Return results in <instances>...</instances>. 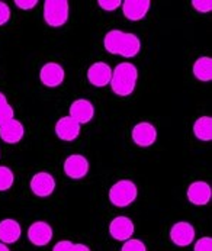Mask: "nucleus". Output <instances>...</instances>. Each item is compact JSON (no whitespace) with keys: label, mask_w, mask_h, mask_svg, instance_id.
<instances>
[{"label":"nucleus","mask_w":212,"mask_h":251,"mask_svg":"<svg viewBox=\"0 0 212 251\" xmlns=\"http://www.w3.org/2000/svg\"><path fill=\"white\" fill-rule=\"evenodd\" d=\"M104 48L112 55L134 58L141 51V39L132 32L110 29L104 36Z\"/></svg>","instance_id":"nucleus-1"},{"label":"nucleus","mask_w":212,"mask_h":251,"mask_svg":"<svg viewBox=\"0 0 212 251\" xmlns=\"http://www.w3.org/2000/svg\"><path fill=\"white\" fill-rule=\"evenodd\" d=\"M138 77H140V73L135 64L130 61H122L116 64V67L113 69L109 86L116 96L128 98L134 93Z\"/></svg>","instance_id":"nucleus-2"},{"label":"nucleus","mask_w":212,"mask_h":251,"mask_svg":"<svg viewBox=\"0 0 212 251\" xmlns=\"http://www.w3.org/2000/svg\"><path fill=\"white\" fill-rule=\"evenodd\" d=\"M109 202L116 208H128L138 198V187L130 179H121L113 183L107 192Z\"/></svg>","instance_id":"nucleus-3"},{"label":"nucleus","mask_w":212,"mask_h":251,"mask_svg":"<svg viewBox=\"0 0 212 251\" xmlns=\"http://www.w3.org/2000/svg\"><path fill=\"white\" fill-rule=\"evenodd\" d=\"M44 22L50 28H61L69 22L70 4L67 0H45L42 6Z\"/></svg>","instance_id":"nucleus-4"},{"label":"nucleus","mask_w":212,"mask_h":251,"mask_svg":"<svg viewBox=\"0 0 212 251\" xmlns=\"http://www.w3.org/2000/svg\"><path fill=\"white\" fill-rule=\"evenodd\" d=\"M157 137H159L157 128L148 121H141V122L135 124L131 131L132 143L140 148H148V147L154 145L157 141Z\"/></svg>","instance_id":"nucleus-5"},{"label":"nucleus","mask_w":212,"mask_h":251,"mask_svg":"<svg viewBox=\"0 0 212 251\" xmlns=\"http://www.w3.org/2000/svg\"><path fill=\"white\" fill-rule=\"evenodd\" d=\"M107 231H109L110 238H113L115 241L125 243L127 240L132 238V235L135 232V225H134L131 218L125 215H119L115 216L109 222Z\"/></svg>","instance_id":"nucleus-6"},{"label":"nucleus","mask_w":212,"mask_h":251,"mask_svg":"<svg viewBox=\"0 0 212 251\" xmlns=\"http://www.w3.org/2000/svg\"><path fill=\"white\" fill-rule=\"evenodd\" d=\"M90 164L83 154H71L63 163V172L71 180H81L89 175Z\"/></svg>","instance_id":"nucleus-7"},{"label":"nucleus","mask_w":212,"mask_h":251,"mask_svg":"<svg viewBox=\"0 0 212 251\" xmlns=\"http://www.w3.org/2000/svg\"><path fill=\"white\" fill-rule=\"evenodd\" d=\"M64 78H66V70L60 63L48 61L39 70V80L48 89L60 87L64 83Z\"/></svg>","instance_id":"nucleus-8"},{"label":"nucleus","mask_w":212,"mask_h":251,"mask_svg":"<svg viewBox=\"0 0 212 251\" xmlns=\"http://www.w3.org/2000/svg\"><path fill=\"white\" fill-rule=\"evenodd\" d=\"M26 237L29 243L35 247H45L53 241L54 229L53 226L45 221H35L28 226Z\"/></svg>","instance_id":"nucleus-9"},{"label":"nucleus","mask_w":212,"mask_h":251,"mask_svg":"<svg viewBox=\"0 0 212 251\" xmlns=\"http://www.w3.org/2000/svg\"><path fill=\"white\" fill-rule=\"evenodd\" d=\"M169 237H170V241L177 247H189L190 244L195 243L196 231L190 222L179 221L176 224H173V226L170 228Z\"/></svg>","instance_id":"nucleus-10"},{"label":"nucleus","mask_w":212,"mask_h":251,"mask_svg":"<svg viewBox=\"0 0 212 251\" xmlns=\"http://www.w3.org/2000/svg\"><path fill=\"white\" fill-rule=\"evenodd\" d=\"M186 198L189 203L195 206H205L211 202L212 187L208 181L204 180H195L192 181L186 189Z\"/></svg>","instance_id":"nucleus-11"},{"label":"nucleus","mask_w":212,"mask_h":251,"mask_svg":"<svg viewBox=\"0 0 212 251\" xmlns=\"http://www.w3.org/2000/svg\"><path fill=\"white\" fill-rule=\"evenodd\" d=\"M31 192L38 198H48L55 192L57 181L55 177L48 172H38L29 181Z\"/></svg>","instance_id":"nucleus-12"},{"label":"nucleus","mask_w":212,"mask_h":251,"mask_svg":"<svg viewBox=\"0 0 212 251\" xmlns=\"http://www.w3.org/2000/svg\"><path fill=\"white\" fill-rule=\"evenodd\" d=\"M112 72L113 69L105 63V61H96L93 63L86 73L87 81L98 89H102L110 84V78H112Z\"/></svg>","instance_id":"nucleus-13"},{"label":"nucleus","mask_w":212,"mask_h":251,"mask_svg":"<svg viewBox=\"0 0 212 251\" xmlns=\"http://www.w3.org/2000/svg\"><path fill=\"white\" fill-rule=\"evenodd\" d=\"M95 113H96L95 105L89 99H84V98L73 100L69 108V116H71L80 125H86L92 122L95 118Z\"/></svg>","instance_id":"nucleus-14"},{"label":"nucleus","mask_w":212,"mask_h":251,"mask_svg":"<svg viewBox=\"0 0 212 251\" xmlns=\"http://www.w3.org/2000/svg\"><path fill=\"white\" fill-rule=\"evenodd\" d=\"M80 131H81V125L77 124L71 116L66 115V116H61L57 122H55V126H54V132L55 135L61 140V141H66V143H71L74 140L79 138L80 135Z\"/></svg>","instance_id":"nucleus-15"},{"label":"nucleus","mask_w":212,"mask_h":251,"mask_svg":"<svg viewBox=\"0 0 212 251\" xmlns=\"http://www.w3.org/2000/svg\"><path fill=\"white\" fill-rule=\"evenodd\" d=\"M121 9H122L124 16L128 21L140 22L148 15L151 9V1L150 0H125L122 1Z\"/></svg>","instance_id":"nucleus-16"},{"label":"nucleus","mask_w":212,"mask_h":251,"mask_svg":"<svg viewBox=\"0 0 212 251\" xmlns=\"http://www.w3.org/2000/svg\"><path fill=\"white\" fill-rule=\"evenodd\" d=\"M24 137H25V126L16 118L10 119L7 124L0 126V140L3 143L15 145V144L21 143L24 140Z\"/></svg>","instance_id":"nucleus-17"},{"label":"nucleus","mask_w":212,"mask_h":251,"mask_svg":"<svg viewBox=\"0 0 212 251\" xmlns=\"http://www.w3.org/2000/svg\"><path fill=\"white\" fill-rule=\"evenodd\" d=\"M22 237V226L16 219L6 218L0 221V243L10 246L21 240Z\"/></svg>","instance_id":"nucleus-18"},{"label":"nucleus","mask_w":212,"mask_h":251,"mask_svg":"<svg viewBox=\"0 0 212 251\" xmlns=\"http://www.w3.org/2000/svg\"><path fill=\"white\" fill-rule=\"evenodd\" d=\"M193 135L196 140L202 141V143H211L212 141V118L208 115H204L201 118H198L193 122L192 126Z\"/></svg>","instance_id":"nucleus-19"},{"label":"nucleus","mask_w":212,"mask_h":251,"mask_svg":"<svg viewBox=\"0 0 212 251\" xmlns=\"http://www.w3.org/2000/svg\"><path fill=\"white\" fill-rule=\"evenodd\" d=\"M192 73L196 80L202 83H208L212 80V58L211 57H199L193 66H192Z\"/></svg>","instance_id":"nucleus-20"},{"label":"nucleus","mask_w":212,"mask_h":251,"mask_svg":"<svg viewBox=\"0 0 212 251\" xmlns=\"http://www.w3.org/2000/svg\"><path fill=\"white\" fill-rule=\"evenodd\" d=\"M15 184V173L7 166H0V192H7Z\"/></svg>","instance_id":"nucleus-21"},{"label":"nucleus","mask_w":212,"mask_h":251,"mask_svg":"<svg viewBox=\"0 0 212 251\" xmlns=\"http://www.w3.org/2000/svg\"><path fill=\"white\" fill-rule=\"evenodd\" d=\"M121 251H147V246L140 238H130L122 244Z\"/></svg>","instance_id":"nucleus-22"},{"label":"nucleus","mask_w":212,"mask_h":251,"mask_svg":"<svg viewBox=\"0 0 212 251\" xmlns=\"http://www.w3.org/2000/svg\"><path fill=\"white\" fill-rule=\"evenodd\" d=\"M193 251H212V238L204 235L193 243Z\"/></svg>","instance_id":"nucleus-23"},{"label":"nucleus","mask_w":212,"mask_h":251,"mask_svg":"<svg viewBox=\"0 0 212 251\" xmlns=\"http://www.w3.org/2000/svg\"><path fill=\"white\" fill-rule=\"evenodd\" d=\"M13 118H15V110H13L10 103H7L4 106H0V126L7 124Z\"/></svg>","instance_id":"nucleus-24"},{"label":"nucleus","mask_w":212,"mask_h":251,"mask_svg":"<svg viewBox=\"0 0 212 251\" xmlns=\"http://www.w3.org/2000/svg\"><path fill=\"white\" fill-rule=\"evenodd\" d=\"M192 6L196 12L201 13H210L212 10L211 0H192Z\"/></svg>","instance_id":"nucleus-25"},{"label":"nucleus","mask_w":212,"mask_h":251,"mask_svg":"<svg viewBox=\"0 0 212 251\" xmlns=\"http://www.w3.org/2000/svg\"><path fill=\"white\" fill-rule=\"evenodd\" d=\"M98 4L105 12H113V10H116V9H119L122 6V1L121 0H99Z\"/></svg>","instance_id":"nucleus-26"},{"label":"nucleus","mask_w":212,"mask_h":251,"mask_svg":"<svg viewBox=\"0 0 212 251\" xmlns=\"http://www.w3.org/2000/svg\"><path fill=\"white\" fill-rule=\"evenodd\" d=\"M10 6L6 1L0 0V26L6 25L10 21Z\"/></svg>","instance_id":"nucleus-27"},{"label":"nucleus","mask_w":212,"mask_h":251,"mask_svg":"<svg viewBox=\"0 0 212 251\" xmlns=\"http://www.w3.org/2000/svg\"><path fill=\"white\" fill-rule=\"evenodd\" d=\"M38 0H15V6L21 10H31L36 7Z\"/></svg>","instance_id":"nucleus-28"},{"label":"nucleus","mask_w":212,"mask_h":251,"mask_svg":"<svg viewBox=\"0 0 212 251\" xmlns=\"http://www.w3.org/2000/svg\"><path fill=\"white\" fill-rule=\"evenodd\" d=\"M73 249L74 243H71L70 240H61L53 247V251H73Z\"/></svg>","instance_id":"nucleus-29"},{"label":"nucleus","mask_w":212,"mask_h":251,"mask_svg":"<svg viewBox=\"0 0 212 251\" xmlns=\"http://www.w3.org/2000/svg\"><path fill=\"white\" fill-rule=\"evenodd\" d=\"M73 251H92L89 246L83 244V243H74V249Z\"/></svg>","instance_id":"nucleus-30"},{"label":"nucleus","mask_w":212,"mask_h":251,"mask_svg":"<svg viewBox=\"0 0 212 251\" xmlns=\"http://www.w3.org/2000/svg\"><path fill=\"white\" fill-rule=\"evenodd\" d=\"M9 103V100H7V98H6V95L3 93V92H0V106H4V105H7Z\"/></svg>","instance_id":"nucleus-31"},{"label":"nucleus","mask_w":212,"mask_h":251,"mask_svg":"<svg viewBox=\"0 0 212 251\" xmlns=\"http://www.w3.org/2000/svg\"><path fill=\"white\" fill-rule=\"evenodd\" d=\"M0 251H12V250L9 249V246H6V244L0 243Z\"/></svg>","instance_id":"nucleus-32"}]
</instances>
